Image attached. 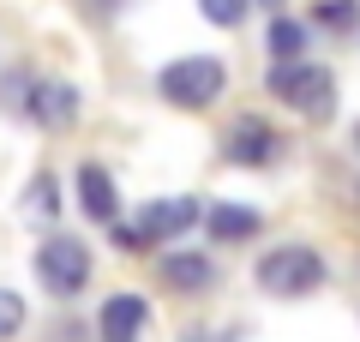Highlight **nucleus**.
I'll use <instances>...</instances> for the list:
<instances>
[{
    "label": "nucleus",
    "instance_id": "10",
    "mask_svg": "<svg viewBox=\"0 0 360 342\" xmlns=\"http://www.w3.org/2000/svg\"><path fill=\"white\" fill-rule=\"evenodd\" d=\"M198 222H210V234H217V241H252L258 228H264V216H258L252 204H210Z\"/></svg>",
    "mask_w": 360,
    "mask_h": 342
},
{
    "label": "nucleus",
    "instance_id": "13",
    "mask_svg": "<svg viewBox=\"0 0 360 342\" xmlns=\"http://www.w3.org/2000/svg\"><path fill=\"white\" fill-rule=\"evenodd\" d=\"M54 210H60V192H54V175L30 180V192H25V216H30V222H54Z\"/></svg>",
    "mask_w": 360,
    "mask_h": 342
},
{
    "label": "nucleus",
    "instance_id": "16",
    "mask_svg": "<svg viewBox=\"0 0 360 342\" xmlns=\"http://www.w3.org/2000/svg\"><path fill=\"white\" fill-rule=\"evenodd\" d=\"M319 25L348 30V25H354V0H319Z\"/></svg>",
    "mask_w": 360,
    "mask_h": 342
},
{
    "label": "nucleus",
    "instance_id": "1",
    "mask_svg": "<svg viewBox=\"0 0 360 342\" xmlns=\"http://www.w3.org/2000/svg\"><path fill=\"white\" fill-rule=\"evenodd\" d=\"M270 96L288 102L295 114H307V120H324V114L336 108V72L319 61H276V72H270Z\"/></svg>",
    "mask_w": 360,
    "mask_h": 342
},
{
    "label": "nucleus",
    "instance_id": "7",
    "mask_svg": "<svg viewBox=\"0 0 360 342\" xmlns=\"http://www.w3.org/2000/svg\"><path fill=\"white\" fill-rule=\"evenodd\" d=\"M96 324H103V342H139V330L150 324V300L144 294H108Z\"/></svg>",
    "mask_w": 360,
    "mask_h": 342
},
{
    "label": "nucleus",
    "instance_id": "8",
    "mask_svg": "<svg viewBox=\"0 0 360 342\" xmlns=\"http://www.w3.org/2000/svg\"><path fill=\"white\" fill-rule=\"evenodd\" d=\"M276 151H283V132L270 127V120H258V114H240L229 127V156L234 163H270Z\"/></svg>",
    "mask_w": 360,
    "mask_h": 342
},
{
    "label": "nucleus",
    "instance_id": "15",
    "mask_svg": "<svg viewBox=\"0 0 360 342\" xmlns=\"http://www.w3.org/2000/svg\"><path fill=\"white\" fill-rule=\"evenodd\" d=\"M198 6H205V18H210V25H240L252 0H198Z\"/></svg>",
    "mask_w": 360,
    "mask_h": 342
},
{
    "label": "nucleus",
    "instance_id": "11",
    "mask_svg": "<svg viewBox=\"0 0 360 342\" xmlns=\"http://www.w3.org/2000/svg\"><path fill=\"white\" fill-rule=\"evenodd\" d=\"M162 277H168V289H210V258L205 253H168L162 258Z\"/></svg>",
    "mask_w": 360,
    "mask_h": 342
},
{
    "label": "nucleus",
    "instance_id": "2",
    "mask_svg": "<svg viewBox=\"0 0 360 342\" xmlns=\"http://www.w3.org/2000/svg\"><path fill=\"white\" fill-rule=\"evenodd\" d=\"M222 84H229V66L210 61V54H186V61H168L162 72H156V90H162V102H174V108H210V102L222 96Z\"/></svg>",
    "mask_w": 360,
    "mask_h": 342
},
{
    "label": "nucleus",
    "instance_id": "4",
    "mask_svg": "<svg viewBox=\"0 0 360 342\" xmlns=\"http://www.w3.org/2000/svg\"><path fill=\"white\" fill-rule=\"evenodd\" d=\"M37 277H42V289H49V294L72 300V294L90 282V253H84V241H72V234H49V241L37 246Z\"/></svg>",
    "mask_w": 360,
    "mask_h": 342
},
{
    "label": "nucleus",
    "instance_id": "12",
    "mask_svg": "<svg viewBox=\"0 0 360 342\" xmlns=\"http://www.w3.org/2000/svg\"><path fill=\"white\" fill-rule=\"evenodd\" d=\"M264 42H270L276 61H300V49H307V25H300V18H276Z\"/></svg>",
    "mask_w": 360,
    "mask_h": 342
},
{
    "label": "nucleus",
    "instance_id": "3",
    "mask_svg": "<svg viewBox=\"0 0 360 342\" xmlns=\"http://www.w3.org/2000/svg\"><path fill=\"white\" fill-rule=\"evenodd\" d=\"M258 289L276 294V300H300V294H312L324 282V258L312 253V246H276V253L258 258Z\"/></svg>",
    "mask_w": 360,
    "mask_h": 342
},
{
    "label": "nucleus",
    "instance_id": "17",
    "mask_svg": "<svg viewBox=\"0 0 360 342\" xmlns=\"http://www.w3.org/2000/svg\"><path fill=\"white\" fill-rule=\"evenodd\" d=\"M354 144H360V132H354Z\"/></svg>",
    "mask_w": 360,
    "mask_h": 342
},
{
    "label": "nucleus",
    "instance_id": "6",
    "mask_svg": "<svg viewBox=\"0 0 360 342\" xmlns=\"http://www.w3.org/2000/svg\"><path fill=\"white\" fill-rule=\"evenodd\" d=\"M25 114L37 120V127H49V132H66L78 120V90L66 84V78H42V84H30Z\"/></svg>",
    "mask_w": 360,
    "mask_h": 342
},
{
    "label": "nucleus",
    "instance_id": "5",
    "mask_svg": "<svg viewBox=\"0 0 360 342\" xmlns=\"http://www.w3.org/2000/svg\"><path fill=\"white\" fill-rule=\"evenodd\" d=\"M198 216H205V204H198V198H150L139 216H132V228H120V246L174 241V234H186Z\"/></svg>",
    "mask_w": 360,
    "mask_h": 342
},
{
    "label": "nucleus",
    "instance_id": "9",
    "mask_svg": "<svg viewBox=\"0 0 360 342\" xmlns=\"http://www.w3.org/2000/svg\"><path fill=\"white\" fill-rule=\"evenodd\" d=\"M78 204H84V216H96V222H115L120 216V192H115V180H108V168H96V163L78 168Z\"/></svg>",
    "mask_w": 360,
    "mask_h": 342
},
{
    "label": "nucleus",
    "instance_id": "14",
    "mask_svg": "<svg viewBox=\"0 0 360 342\" xmlns=\"http://www.w3.org/2000/svg\"><path fill=\"white\" fill-rule=\"evenodd\" d=\"M18 330H25V300H18L13 289H0V342L18 336Z\"/></svg>",
    "mask_w": 360,
    "mask_h": 342
}]
</instances>
